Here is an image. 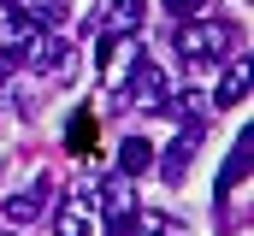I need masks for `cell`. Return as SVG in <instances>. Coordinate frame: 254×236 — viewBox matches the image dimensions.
<instances>
[{
	"label": "cell",
	"instance_id": "1",
	"mask_svg": "<svg viewBox=\"0 0 254 236\" xmlns=\"http://www.w3.org/2000/svg\"><path fill=\"white\" fill-rule=\"evenodd\" d=\"M71 148H83V154H95V148H101V130H95V124L83 118V124L71 130Z\"/></svg>",
	"mask_w": 254,
	"mask_h": 236
}]
</instances>
